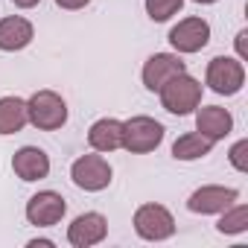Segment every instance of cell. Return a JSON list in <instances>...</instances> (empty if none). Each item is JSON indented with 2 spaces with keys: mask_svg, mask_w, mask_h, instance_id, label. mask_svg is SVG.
<instances>
[{
  "mask_svg": "<svg viewBox=\"0 0 248 248\" xmlns=\"http://www.w3.org/2000/svg\"><path fill=\"white\" fill-rule=\"evenodd\" d=\"M27 117H30V126H35L38 132H59L67 126L70 108L62 93L41 88L27 96Z\"/></svg>",
  "mask_w": 248,
  "mask_h": 248,
  "instance_id": "1",
  "label": "cell"
},
{
  "mask_svg": "<svg viewBox=\"0 0 248 248\" xmlns=\"http://www.w3.org/2000/svg\"><path fill=\"white\" fill-rule=\"evenodd\" d=\"M202 96H204V85L190 76L187 70L172 76L161 91H158V99H161V108L172 117H190L199 105H202Z\"/></svg>",
  "mask_w": 248,
  "mask_h": 248,
  "instance_id": "2",
  "label": "cell"
},
{
  "mask_svg": "<svg viewBox=\"0 0 248 248\" xmlns=\"http://www.w3.org/2000/svg\"><path fill=\"white\" fill-rule=\"evenodd\" d=\"M167 138L164 123H158L149 114H135L129 120H123V149L132 155H149L155 152Z\"/></svg>",
  "mask_w": 248,
  "mask_h": 248,
  "instance_id": "3",
  "label": "cell"
},
{
  "mask_svg": "<svg viewBox=\"0 0 248 248\" xmlns=\"http://www.w3.org/2000/svg\"><path fill=\"white\" fill-rule=\"evenodd\" d=\"M132 225H135V233L143 239V242H167L175 236V216L167 204L161 202H146L135 210L132 216Z\"/></svg>",
  "mask_w": 248,
  "mask_h": 248,
  "instance_id": "4",
  "label": "cell"
},
{
  "mask_svg": "<svg viewBox=\"0 0 248 248\" xmlns=\"http://www.w3.org/2000/svg\"><path fill=\"white\" fill-rule=\"evenodd\" d=\"M70 181L85 193H102L114 181V167L108 164V158L102 152L91 149L88 155H79L70 164Z\"/></svg>",
  "mask_w": 248,
  "mask_h": 248,
  "instance_id": "5",
  "label": "cell"
},
{
  "mask_svg": "<svg viewBox=\"0 0 248 248\" xmlns=\"http://www.w3.org/2000/svg\"><path fill=\"white\" fill-rule=\"evenodd\" d=\"M204 85L216 96H236L245 88V62L236 56H216L204 67Z\"/></svg>",
  "mask_w": 248,
  "mask_h": 248,
  "instance_id": "6",
  "label": "cell"
},
{
  "mask_svg": "<svg viewBox=\"0 0 248 248\" xmlns=\"http://www.w3.org/2000/svg\"><path fill=\"white\" fill-rule=\"evenodd\" d=\"M167 41H170L172 53H178V56H196V53H202L210 44V24L202 15L181 18L178 24L170 27Z\"/></svg>",
  "mask_w": 248,
  "mask_h": 248,
  "instance_id": "7",
  "label": "cell"
},
{
  "mask_svg": "<svg viewBox=\"0 0 248 248\" xmlns=\"http://www.w3.org/2000/svg\"><path fill=\"white\" fill-rule=\"evenodd\" d=\"M24 216L32 228H53L67 216V199L59 190H38L30 196Z\"/></svg>",
  "mask_w": 248,
  "mask_h": 248,
  "instance_id": "8",
  "label": "cell"
},
{
  "mask_svg": "<svg viewBox=\"0 0 248 248\" xmlns=\"http://www.w3.org/2000/svg\"><path fill=\"white\" fill-rule=\"evenodd\" d=\"M233 202H239V190L236 187H225V184H202L187 196V210L193 216H219L222 210H228Z\"/></svg>",
  "mask_w": 248,
  "mask_h": 248,
  "instance_id": "9",
  "label": "cell"
},
{
  "mask_svg": "<svg viewBox=\"0 0 248 248\" xmlns=\"http://www.w3.org/2000/svg\"><path fill=\"white\" fill-rule=\"evenodd\" d=\"M184 70H187V62L178 53H172V50L170 53H152L140 67V82L149 93H158L172 76H178Z\"/></svg>",
  "mask_w": 248,
  "mask_h": 248,
  "instance_id": "10",
  "label": "cell"
},
{
  "mask_svg": "<svg viewBox=\"0 0 248 248\" xmlns=\"http://www.w3.org/2000/svg\"><path fill=\"white\" fill-rule=\"evenodd\" d=\"M108 236V219L99 210H85L67 225V242L73 248H93L105 242Z\"/></svg>",
  "mask_w": 248,
  "mask_h": 248,
  "instance_id": "11",
  "label": "cell"
},
{
  "mask_svg": "<svg viewBox=\"0 0 248 248\" xmlns=\"http://www.w3.org/2000/svg\"><path fill=\"white\" fill-rule=\"evenodd\" d=\"M193 117H196V132L204 135V138L213 140V143L231 138V132H233V126H236V123H233V114H231L228 108H222V105H199V108L193 111Z\"/></svg>",
  "mask_w": 248,
  "mask_h": 248,
  "instance_id": "12",
  "label": "cell"
},
{
  "mask_svg": "<svg viewBox=\"0 0 248 248\" xmlns=\"http://www.w3.org/2000/svg\"><path fill=\"white\" fill-rule=\"evenodd\" d=\"M53 170V161L50 155L41 149V146H21L15 155H12V172L27 181V184H35V181H44Z\"/></svg>",
  "mask_w": 248,
  "mask_h": 248,
  "instance_id": "13",
  "label": "cell"
},
{
  "mask_svg": "<svg viewBox=\"0 0 248 248\" xmlns=\"http://www.w3.org/2000/svg\"><path fill=\"white\" fill-rule=\"evenodd\" d=\"M35 27L24 15H6L0 18V53H21L32 44Z\"/></svg>",
  "mask_w": 248,
  "mask_h": 248,
  "instance_id": "14",
  "label": "cell"
},
{
  "mask_svg": "<svg viewBox=\"0 0 248 248\" xmlns=\"http://www.w3.org/2000/svg\"><path fill=\"white\" fill-rule=\"evenodd\" d=\"M88 146L93 152H102V155L123 149V120H117V117L93 120L91 129H88Z\"/></svg>",
  "mask_w": 248,
  "mask_h": 248,
  "instance_id": "15",
  "label": "cell"
},
{
  "mask_svg": "<svg viewBox=\"0 0 248 248\" xmlns=\"http://www.w3.org/2000/svg\"><path fill=\"white\" fill-rule=\"evenodd\" d=\"M30 126V117H27V99L6 93L0 96V138H9L18 135Z\"/></svg>",
  "mask_w": 248,
  "mask_h": 248,
  "instance_id": "16",
  "label": "cell"
},
{
  "mask_svg": "<svg viewBox=\"0 0 248 248\" xmlns=\"http://www.w3.org/2000/svg\"><path fill=\"white\" fill-rule=\"evenodd\" d=\"M213 140H207L204 135H199V132H184V135H178L175 138V143H172V158L175 161H184V164H190V161H202V158H207L210 152H213Z\"/></svg>",
  "mask_w": 248,
  "mask_h": 248,
  "instance_id": "17",
  "label": "cell"
},
{
  "mask_svg": "<svg viewBox=\"0 0 248 248\" xmlns=\"http://www.w3.org/2000/svg\"><path fill=\"white\" fill-rule=\"evenodd\" d=\"M216 231L222 236H239L248 231V204L242 202H233L228 210L219 213V222H216Z\"/></svg>",
  "mask_w": 248,
  "mask_h": 248,
  "instance_id": "18",
  "label": "cell"
},
{
  "mask_svg": "<svg viewBox=\"0 0 248 248\" xmlns=\"http://www.w3.org/2000/svg\"><path fill=\"white\" fill-rule=\"evenodd\" d=\"M184 3L187 0H143V9L152 24H167L184 9Z\"/></svg>",
  "mask_w": 248,
  "mask_h": 248,
  "instance_id": "19",
  "label": "cell"
},
{
  "mask_svg": "<svg viewBox=\"0 0 248 248\" xmlns=\"http://www.w3.org/2000/svg\"><path fill=\"white\" fill-rule=\"evenodd\" d=\"M228 161H231V167H233L239 175L248 172V138H239V140L228 149Z\"/></svg>",
  "mask_w": 248,
  "mask_h": 248,
  "instance_id": "20",
  "label": "cell"
},
{
  "mask_svg": "<svg viewBox=\"0 0 248 248\" xmlns=\"http://www.w3.org/2000/svg\"><path fill=\"white\" fill-rule=\"evenodd\" d=\"M53 3H56L59 9H64V12H79V9L91 6V0H53Z\"/></svg>",
  "mask_w": 248,
  "mask_h": 248,
  "instance_id": "21",
  "label": "cell"
},
{
  "mask_svg": "<svg viewBox=\"0 0 248 248\" xmlns=\"http://www.w3.org/2000/svg\"><path fill=\"white\" fill-rule=\"evenodd\" d=\"M245 38H248V30H239V32H236V38H233V44H236V59H239V62H245V59H248Z\"/></svg>",
  "mask_w": 248,
  "mask_h": 248,
  "instance_id": "22",
  "label": "cell"
},
{
  "mask_svg": "<svg viewBox=\"0 0 248 248\" xmlns=\"http://www.w3.org/2000/svg\"><path fill=\"white\" fill-rule=\"evenodd\" d=\"M27 245H30V248H35V245H44V248H53L56 242H53V239H44V236H35V239H30Z\"/></svg>",
  "mask_w": 248,
  "mask_h": 248,
  "instance_id": "23",
  "label": "cell"
},
{
  "mask_svg": "<svg viewBox=\"0 0 248 248\" xmlns=\"http://www.w3.org/2000/svg\"><path fill=\"white\" fill-rule=\"evenodd\" d=\"M12 3H15L18 9H35V6L41 3V0H12Z\"/></svg>",
  "mask_w": 248,
  "mask_h": 248,
  "instance_id": "24",
  "label": "cell"
},
{
  "mask_svg": "<svg viewBox=\"0 0 248 248\" xmlns=\"http://www.w3.org/2000/svg\"><path fill=\"white\" fill-rule=\"evenodd\" d=\"M193 3H199V6H213V3H219V0H193Z\"/></svg>",
  "mask_w": 248,
  "mask_h": 248,
  "instance_id": "25",
  "label": "cell"
}]
</instances>
